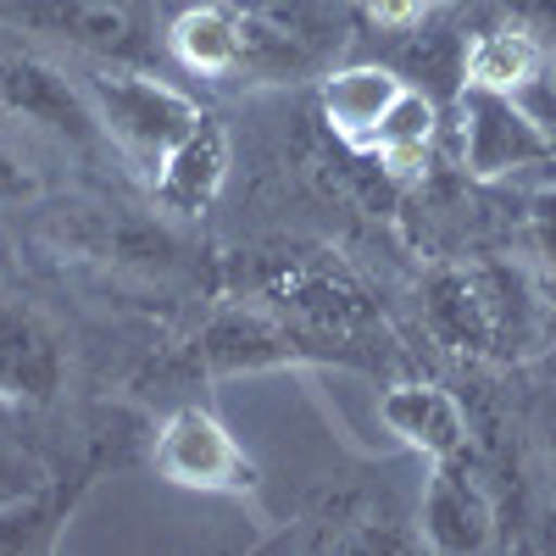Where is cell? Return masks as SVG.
I'll list each match as a JSON object with an SVG mask.
<instances>
[{
    "instance_id": "1",
    "label": "cell",
    "mask_w": 556,
    "mask_h": 556,
    "mask_svg": "<svg viewBox=\"0 0 556 556\" xmlns=\"http://www.w3.org/2000/svg\"><path fill=\"white\" fill-rule=\"evenodd\" d=\"M434 323L456 340L490 356H529L545 329V301L529 285L523 267L506 262H473V267H451L429 285Z\"/></svg>"
},
{
    "instance_id": "2",
    "label": "cell",
    "mask_w": 556,
    "mask_h": 556,
    "mask_svg": "<svg viewBox=\"0 0 556 556\" xmlns=\"http://www.w3.org/2000/svg\"><path fill=\"white\" fill-rule=\"evenodd\" d=\"M84 96L96 123L112 134V146L128 151L139 167H162V156L178 146L190 123L201 117V106L190 96H178L162 78H139V73H89Z\"/></svg>"
},
{
    "instance_id": "3",
    "label": "cell",
    "mask_w": 556,
    "mask_h": 556,
    "mask_svg": "<svg viewBox=\"0 0 556 556\" xmlns=\"http://www.w3.org/2000/svg\"><path fill=\"white\" fill-rule=\"evenodd\" d=\"M151 462L178 490H201V495H251L256 490L251 456L235 445V434H228L206 406H178L156 429Z\"/></svg>"
},
{
    "instance_id": "4",
    "label": "cell",
    "mask_w": 556,
    "mask_h": 556,
    "mask_svg": "<svg viewBox=\"0 0 556 556\" xmlns=\"http://www.w3.org/2000/svg\"><path fill=\"white\" fill-rule=\"evenodd\" d=\"M456 106H462V162H468L473 178H501L534 162H556L551 134L506 89L468 84Z\"/></svg>"
},
{
    "instance_id": "5",
    "label": "cell",
    "mask_w": 556,
    "mask_h": 556,
    "mask_svg": "<svg viewBox=\"0 0 556 556\" xmlns=\"http://www.w3.org/2000/svg\"><path fill=\"white\" fill-rule=\"evenodd\" d=\"M67 379V345L56 323L23 306L0 301V401L12 406H51Z\"/></svg>"
},
{
    "instance_id": "6",
    "label": "cell",
    "mask_w": 556,
    "mask_h": 556,
    "mask_svg": "<svg viewBox=\"0 0 556 556\" xmlns=\"http://www.w3.org/2000/svg\"><path fill=\"white\" fill-rule=\"evenodd\" d=\"M223 178H228V128L212 112H201L190 123V134H184L178 146L162 156V167L151 173V190H156L162 212L201 217L223 195Z\"/></svg>"
},
{
    "instance_id": "7",
    "label": "cell",
    "mask_w": 556,
    "mask_h": 556,
    "mask_svg": "<svg viewBox=\"0 0 556 556\" xmlns=\"http://www.w3.org/2000/svg\"><path fill=\"white\" fill-rule=\"evenodd\" d=\"M424 540L434 551H484L495 540V513L462 456L434 462V479L424 490Z\"/></svg>"
},
{
    "instance_id": "8",
    "label": "cell",
    "mask_w": 556,
    "mask_h": 556,
    "mask_svg": "<svg viewBox=\"0 0 556 556\" xmlns=\"http://www.w3.org/2000/svg\"><path fill=\"white\" fill-rule=\"evenodd\" d=\"M379 417L401 445L424 451L429 462H445V456L468 451V412H462V401L440 384H395V390H384Z\"/></svg>"
},
{
    "instance_id": "9",
    "label": "cell",
    "mask_w": 556,
    "mask_h": 556,
    "mask_svg": "<svg viewBox=\"0 0 556 556\" xmlns=\"http://www.w3.org/2000/svg\"><path fill=\"white\" fill-rule=\"evenodd\" d=\"M0 101L34 123H45V128L67 134V139H89V128H101L96 112H89V96L67 89L62 73H51L34 56H17V51L0 56Z\"/></svg>"
},
{
    "instance_id": "10",
    "label": "cell",
    "mask_w": 556,
    "mask_h": 556,
    "mask_svg": "<svg viewBox=\"0 0 556 556\" xmlns=\"http://www.w3.org/2000/svg\"><path fill=\"white\" fill-rule=\"evenodd\" d=\"M201 356L217 367V374H240V367H278V362H295L306 356V334L278 323L273 312H223L206 340Z\"/></svg>"
},
{
    "instance_id": "11",
    "label": "cell",
    "mask_w": 556,
    "mask_h": 556,
    "mask_svg": "<svg viewBox=\"0 0 556 556\" xmlns=\"http://www.w3.org/2000/svg\"><path fill=\"white\" fill-rule=\"evenodd\" d=\"M401 89L406 84L390 67H340L323 78V117L351 151H367Z\"/></svg>"
},
{
    "instance_id": "12",
    "label": "cell",
    "mask_w": 556,
    "mask_h": 556,
    "mask_svg": "<svg viewBox=\"0 0 556 556\" xmlns=\"http://www.w3.org/2000/svg\"><path fill=\"white\" fill-rule=\"evenodd\" d=\"M173 51L190 73H240L245 67V17L228 7H190L173 23Z\"/></svg>"
},
{
    "instance_id": "13",
    "label": "cell",
    "mask_w": 556,
    "mask_h": 556,
    "mask_svg": "<svg viewBox=\"0 0 556 556\" xmlns=\"http://www.w3.org/2000/svg\"><path fill=\"white\" fill-rule=\"evenodd\" d=\"M434 128H440V112H434V101L424 96V89H412V84H406L401 96H395V106L384 112V123H379V134H374V146H367V156H379L390 173L412 178L417 167L429 162Z\"/></svg>"
},
{
    "instance_id": "14",
    "label": "cell",
    "mask_w": 556,
    "mask_h": 556,
    "mask_svg": "<svg viewBox=\"0 0 556 556\" xmlns=\"http://www.w3.org/2000/svg\"><path fill=\"white\" fill-rule=\"evenodd\" d=\"M540 73V45L529 34H479L462 56V78L484 84V89H523Z\"/></svg>"
},
{
    "instance_id": "15",
    "label": "cell",
    "mask_w": 556,
    "mask_h": 556,
    "mask_svg": "<svg viewBox=\"0 0 556 556\" xmlns=\"http://www.w3.org/2000/svg\"><path fill=\"white\" fill-rule=\"evenodd\" d=\"M367 17H374L379 28L412 34V28H424V17H429V0H367Z\"/></svg>"
},
{
    "instance_id": "16",
    "label": "cell",
    "mask_w": 556,
    "mask_h": 556,
    "mask_svg": "<svg viewBox=\"0 0 556 556\" xmlns=\"http://www.w3.org/2000/svg\"><path fill=\"white\" fill-rule=\"evenodd\" d=\"M28 190V178L12 167V156H0V201H12V195H23Z\"/></svg>"
}]
</instances>
